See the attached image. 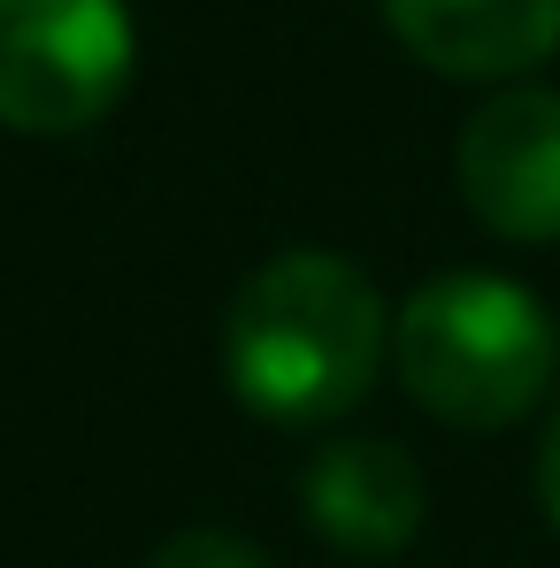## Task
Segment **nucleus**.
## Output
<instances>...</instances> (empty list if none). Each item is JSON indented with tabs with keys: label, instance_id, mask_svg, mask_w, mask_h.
<instances>
[{
	"label": "nucleus",
	"instance_id": "nucleus-1",
	"mask_svg": "<svg viewBox=\"0 0 560 568\" xmlns=\"http://www.w3.org/2000/svg\"><path fill=\"white\" fill-rule=\"evenodd\" d=\"M391 354V315L376 284L323 246H292L238 284L223 315V377L262 423H338L369 399Z\"/></svg>",
	"mask_w": 560,
	"mask_h": 568
},
{
	"label": "nucleus",
	"instance_id": "nucleus-2",
	"mask_svg": "<svg viewBox=\"0 0 560 568\" xmlns=\"http://www.w3.org/2000/svg\"><path fill=\"white\" fill-rule=\"evenodd\" d=\"M391 369L422 415L454 430H507L553 392L560 331L515 277L454 270L391 315Z\"/></svg>",
	"mask_w": 560,
	"mask_h": 568
},
{
	"label": "nucleus",
	"instance_id": "nucleus-3",
	"mask_svg": "<svg viewBox=\"0 0 560 568\" xmlns=\"http://www.w3.org/2000/svg\"><path fill=\"white\" fill-rule=\"evenodd\" d=\"M139 62L123 0H0V123L70 139L100 123Z\"/></svg>",
	"mask_w": 560,
	"mask_h": 568
},
{
	"label": "nucleus",
	"instance_id": "nucleus-4",
	"mask_svg": "<svg viewBox=\"0 0 560 568\" xmlns=\"http://www.w3.org/2000/svg\"><path fill=\"white\" fill-rule=\"evenodd\" d=\"M461 200L491 239L546 246L560 239V93L507 85L461 123Z\"/></svg>",
	"mask_w": 560,
	"mask_h": 568
},
{
	"label": "nucleus",
	"instance_id": "nucleus-5",
	"mask_svg": "<svg viewBox=\"0 0 560 568\" xmlns=\"http://www.w3.org/2000/svg\"><path fill=\"white\" fill-rule=\"evenodd\" d=\"M299 499L307 523L354 561H391L422 530V469L391 438H330L299 476Z\"/></svg>",
	"mask_w": 560,
	"mask_h": 568
},
{
	"label": "nucleus",
	"instance_id": "nucleus-6",
	"mask_svg": "<svg viewBox=\"0 0 560 568\" xmlns=\"http://www.w3.org/2000/svg\"><path fill=\"white\" fill-rule=\"evenodd\" d=\"M384 23L438 78H515L560 47V0H384Z\"/></svg>",
	"mask_w": 560,
	"mask_h": 568
},
{
	"label": "nucleus",
	"instance_id": "nucleus-7",
	"mask_svg": "<svg viewBox=\"0 0 560 568\" xmlns=\"http://www.w3.org/2000/svg\"><path fill=\"white\" fill-rule=\"evenodd\" d=\"M146 568H269V554L231 530H177V538H162V554Z\"/></svg>",
	"mask_w": 560,
	"mask_h": 568
},
{
	"label": "nucleus",
	"instance_id": "nucleus-8",
	"mask_svg": "<svg viewBox=\"0 0 560 568\" xmlns=\"http://www.w3.org/2000/svg\"><path fill=\"white\" fill-rule=\"evenodd\" d=\"M538 499H546V523L560 530V407L546 423V446H538Z\"/></svg>",
	"mask_w": 560,
	"mask_h": 568
}]
</instances>
